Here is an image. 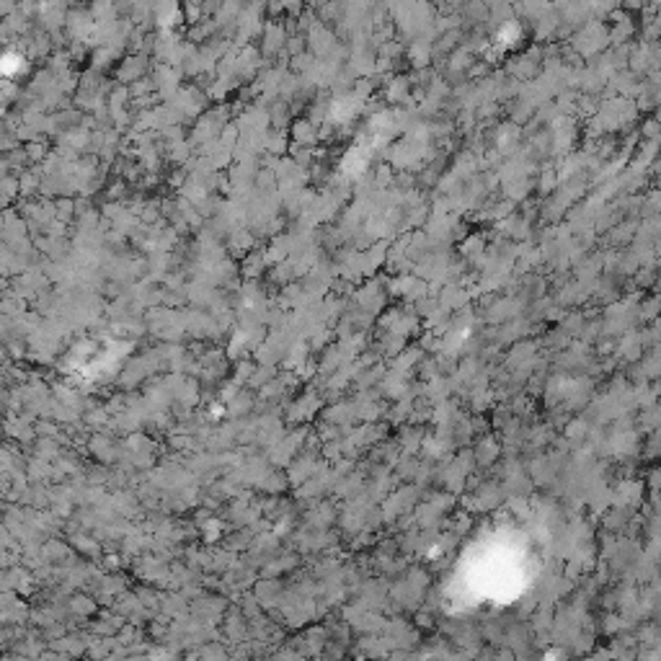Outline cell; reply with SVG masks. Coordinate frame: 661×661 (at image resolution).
Instances as JSON below:
<instances>
[{
    "label": "cell",
    "instance_id": "1",
    "mask_svg": "<svg viewBox=\"0 0 661 661\" xmlns=\"http://www.w3.org/2000/svg\"><path fill=\"white\" fill-rule=\"evenodd\" d=\"M519 41H522V26H519L517 21H509V24H504L502 29L496 32L494 47L496 49H511V47H517Z\"/></svg>",
    "mask_w": 661,
    "mask_h": 661
}]
</instances>
